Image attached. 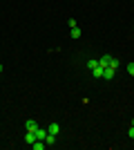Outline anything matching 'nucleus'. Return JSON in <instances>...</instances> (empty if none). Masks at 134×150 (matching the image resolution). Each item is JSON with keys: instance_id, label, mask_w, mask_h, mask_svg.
<instances>
[{"instance_id": "nucleus-1", "label": "nucleus", "mask_w": 134, "mask_h": 150, "mask_svg": "<svg viewBox=\"0 0 134 150\" xmlns=\"http://www.w3.org/2000/svg\"><path fill=\"white\" fill-rule=\"evenodd\" d=\"M109 58H112V54H103V56L98 58V65H101L103 69H105V67H109Z\"/></svg>"}, {"instance_id": "nucleus-2", "label": "nucleus", "mask_w": 134, "mask_h": 150, "mask_svg": "<svg viewBox=\"0 0 134 150\" xmlns=\"http://www.w3.org/2000/svg\"><path fill=\"white\" fill-rule=\"evenodd\" d=\"M25 128H27V132H36V130H38V123H36L34 119H27L25 121Z\"/></svg>"}, {"instance_id": "nucleus-3", "label": "nucleus", "mask_w": 134, "mask_h": 150, "mask_svg": "<svg viewBox=\"0 0 134 150\" xmlns=\"http://www.w3.org/2000/svg\"><path fill=\"white\" fill-rule=\"evenodd\" d=\"M103 79H105V81H112V79H114V69L105 67V69H103Z\"/></svg>"}, {"instance_id": "nucleus-4", "label": "nucleus", "mask_w": 134, "mask_h": 150, "mask_svg": "<svg viewBox=\"0 0 134 150\" xmlns=\"http://www.w3.org/2000/svg\"><path fill=\"white\" fill-rule=\"evenodd\" d=\"M34 134H36V139H40V141H45V137H47V130H45V128H38V130L34 132Z\"/></svg>"}, {"instance_id": "nucleus-5", "label": "nucleus", "mask_w": 134, "mask_h": 150, "mask_svg": "<svg viewBox=\"0 0 134 150\" xmlns=\"http://www.w3.org/2000/svg\"><path fill=\"white\" fill-rule=\"evenodd\" d=\"M45 144H47V146H54V144H56V134L47 132V137H45Z\"/></svg>"}, {"instance_id": "nucleus-6", "label": "nucleus", "mask_w": 134, "mask_h": 150, "mask_svg": "<svg viewBox=\"0 0 134 150\" xmlns=\"http://www.w3.org/2000/svg\"><path fill=\"white\" fill-rule=\"evenodd\" d=\"M92 76H94V79H103V67H101V65L92 69Z\"/></svg>"}, {"instance_id": "nucleus-7", "label": "nucleus", "mask_w": 134, "mask_h": 150, "mask_svg": "<svg viewBox=\"0 0 134 150\" xmlns=\"http://www.w3.org/2000/svg\"><path fill=\"white\" fill-rule=\"evenodd\" d=\"M47 132H51V134H56V137H58V132H60V125H58V123H49V130H47Z\"/></svg>"}, {"instance_id": "nucleus-8", "label": "nucleus", "mask_w": 134, "mask_h": 150, "mask_svg": "<svg viewBox=\"0 0 134 150\" xmlns=\"http://www.w3.org/2000/svg\"><path fill=\"white\" fill-rule=\"evenodd\" d=\"M34 141H36V134H34V132H27V134H25V144H29V146H32Z\"/></svg>"}, {"instance_id": "nucleus-9", "label": "nucleus", "mask_w": 134, "mask_h": 150, "mask_svg": "<svg viewBox=\"0 0 134 150\" xmlns=\"http://www.w3.org/2000/svg\"><path fill=\"white\" fill-rule=\"evenodd\" d=\"M119 65H121V63H119V58H114V56L109 58V67L114 69V72H116V69H119Z\"/></svg>"}, {"instance_id": "nucleus-10", "label": "nucleus", "mask_w": 134, "mask_h": 150, "mask_svg": "<svg viewBox=\"0 0 134 150\" xmlns=\"http://www.w3.org/2000/svg\"><path fill=\"white\" fill-rule=\"evenodd\" d=\"M69 36H72V38H81V27H78V25L72 27V34H69Z\"/></svg>"}, {"instance_id": "nucleus-11", "label": "nucleus", "mask_w": 134, "mask_h": 150, "mask_svg": "<svg viewBox=\"0 0 134 150\" xmlns=\"http://www.w3.org/2000/svg\"><path fill=\"white\" fill-rule=\"evenodd\" d=\"M94 67H98V61H96V58H89V61H87V69L92 72Z\"/></svg>"}, {"instance_id": "nucleus-12", "label": "nucleus", "mask_w": 134, "mask_h": 150, "mask_svg": "<svg viewBox=\"0 0 134 150\" xmlns=\"http://www.w3.org/2000/svg\"><path fill=\"white\" fill-rule=\"evenodd\" d=\"M128 72H130V76H134V63H128Z\"/></svg>"}, {"instance_id": "nucleus-13", "label": "nucleus", "mask_w": 134, "mask_h": 150, "mask_svg": "<svg viewBox=\"0 0 134 150\" xmlns=\"http://www.w3.org/2000/svg\"><path fill=\"white\" fill-rule=\"evenodd\" d=\"M128 137H130V139H134V123L130 125V130H128Z\"/></svg>"}, {"instance_id": "nucleus-14", "label": "nucleus", "mask_w": 134, "mask_h": 150, "mask_svg": "<svg viewBox=\"0 0 134 150\" xmlns=\"http://www.w3.org/2000/svg\"><path fill=\"white\" fill-rule=\"evenodd\" d=\"M0 72H2V63H0Z\"/></svg>"}]
</instances>
